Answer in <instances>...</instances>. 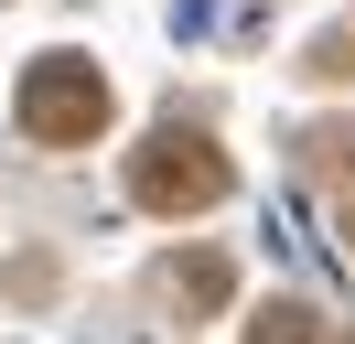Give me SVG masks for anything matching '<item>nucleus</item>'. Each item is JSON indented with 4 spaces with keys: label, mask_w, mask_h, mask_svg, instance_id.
<instances>
[{
    "label": "nucleus",
    "mask_w": 355,
    "mask_h": 344,
    "mask_svg": "<svg viewBox=\"0 0 355 344\" xmlns=\"http://www.w3.org/2000/svg\"><path fill=\"white\" fill-rule=\"evenodd\" d=\"M248 344H323V322H312L302 301H269V312L248 322Z\"/></svg>",
    "instance_id": "20e7f679"
},
{
    "label": "nucleus",
    "mask_w": 355,
    "mask_h": 344,
    "mask_svg": "<svg viewBox=\"0 0 355 344\" xmlns=\"http://www.w3.org/2000/svg\"><path fill=\"white\" fill-rule=\"evenodd\" d=\"M226 183H237V162L205 129H151L130 150V205L140 215H205V205H226Z\"/></svg>",
    "instance_id": "f257e3e1"
},
{
    "label": "nucleus",
    "mask_w": 355,
    "mask_h": 344,
    "mask_svg": "<svg viewBox=\"0 0 355 344\" xmlns=\"http://www.w3.org/2000/svg\"><path fill=\"white\" fill-rule=\"evenodd\" d=\"M226 291H237V269H226L216 248H194V258H183L173 280H162V301H173L183 322H205V312H226Z\"/></svg>",
    "instance_id": "7ed1b4c3"
},
{
    "label": "nucleus",
    "mask_w": 355,
    "mask_h": 344,
    "mask_svg": "<svg viewBox=\"0 0 355 344\" xmlns=\"http://www.w3.org/2000/svg\"><path fill=\"white\" fill-rule=\"evenodd\" d=\"M22 129L33 140H54V150H87L97 129H108V76H97L87 54H44V64H22Z\"/></svg>",
    "instance_id": "f03ea898"
}]
</instances>
